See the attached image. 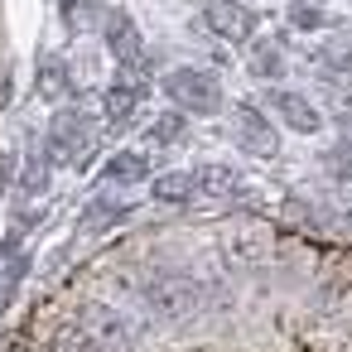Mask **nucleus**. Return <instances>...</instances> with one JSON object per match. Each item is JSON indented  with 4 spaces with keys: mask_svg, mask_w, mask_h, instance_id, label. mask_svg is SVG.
<instances>
[{
    "mask_svg": "<svg viewBox=\"0 0 352 352\" xmlns=\"http://www.w3.org/2000/svg\"><path fill=\"white\" fill-rule=\"evenodd\" d=\"M63 20H68L73 34H82L87 20H92V0H63Z\"/></svg>",
    "mask_w": 352,
    "mask_h": 352,
    "instance_id": "obj_18",
    "label": "nucleus"
},
{
    "mask_svg": "<svg viewBox=\"0 0 352 352\" xmlns=\"http://www.w3.org/2000/svg\"><path fill=\"white\" fill-rule=\"evenodd\" d=\"M184 131H188V116H184V111H164V116L150 121L145 135H150L155 145H174V140H184Z\"/></svg>",
    "mask_w": 352,
    "mask_h": 352,
    "instance_id": "obj_16",
    "label": "nucleus"
},
{
    "mask_svg": "<svg viewBox=\"0 0 352 352\" xmlns=\"http://www.w3.org/2000/svg\"><path fill=\"white\" fill-rule=\"evenodd\" d=\"M299 30H323V15L314 10V6H294V15H289Z\"/></svg>",
    "mask_w": 352,
    "mask_h": 352,
    "instance_id": "obj_19",
    "label": "nucleus"
},
{
    "mask_svg": "<svg viewBox=\"0 0 352 352\" xmlns=\"http://www.w3.org/2000/svg\"><path fill=\"white\" fill-rule=\"evenodd\" d=\"M150 193H155V203H188V198H198V179H193V169H169L150 184Z\"/></svg>",
    "mask_w": 352,
    "mask_h": 352,
    "instance_id": "obj_11",
    "label": "nucleus"
},
{
    "mask_svg": "<svg viewBox=\"0 0 352 352\" xmlns=\"http://www.w3.org/2000/svg\"><path fill=\"white\" fill-rule=\"evenodd\" d=\"M318 63L333 68V73H352V44H328V49L318 54Z\"/></svg>",
    "mask_w": 352,
    "mask_h": 352,
    "instance_id": "obj_17",
    "label": "nucleus"
},
{
    "mask_svg": "<svg viewBox=\"0 0 352 352\" xmlns=\"http://www.w3.org/2000/svg\"><path fill=\"white\" fill-rule=\"evenodd\" d=\"M246 68H251V78H261V82H275V78H285V54H280V44H256Z\"/></svg>",
    "mask_w": 352,
    "mask_h": 352,
    "instance_id": "obj_13",
    "label": "nucleus"
},
{
    "mask_svg": "<svg viewBox=\"0 0 352 352\" xmlns=\"http://www.w3.org/2000/svg\"><path fill=\"white\" fill-rule=\"evenodd\" d=\"M126 217H131L126 203H116V198H92L87 212H82V232H111V227L126 222Z\"/></svg>",
    "mask_w": 352,
    "mask_h": 352,
    "instance_id": "obj_12",
    "label": "nucleus"
},
{
    "mask_svg": "<svg viewBox=\"0 0 352 352\" xmlns=\"http://www.w3.org/2000/svg\"><path fill=\"white\" fill-rule=\"evenodd\" d=\"M10 174H15V160H10V155H0V193L10 188Z\"/></svg>",
    "mask_w": 352,
    "mask_h": 352,
    "instance_id": "obj_20",
    "label": "nucleus"
},
{
    "mask_svg": "<svg viewBox=\"0 0 352 352\" xmlns=\"http://www.w3.org/2000/svg\"><path fill=\"white\" fill-rule=\"evenodd\" d=\"M34 92L44 97V102H68L73 97V73H68V63L63 58H44L39 63V73H34Z\"/></svg>",
    "mask_w": 352,
    "mask_h": 352,
    "instance_id": "obj_10",
    "label": "nucleus"
},
{
    "mask_svg": "<svg viewBox=\"0 0 352 352\" xmlns=\"http://www.w3.org/2000/svg\"><path fill=\"white\" fill-rule=\"evenodd\" d=\"M140 102H145V78H135V68H121V78L102 92V116L111 126H126L140 111Z\"/></svg>",
    "mask_w": 352,
    "mask_h": 352,
    "instance_id": "obj_6",
    "label": "nucleus"
},
{
    "mask_svg": "<svg viewBox=\"0 0 352 352\" xmlns=\"http://www.w3.org/2000/svg\"><path fill=\"white\" fill-rule=\"evenodd\" d=\"M49 169H54L49 155H30L25 169H20V193H25V198H39V193L49 188Z\"/></svg>",
    "mask_w": 352,
    "mask_h": 352,
    "instance_id": "obj_15",
    "label": "nucleus"
},
{
    "mask_svg": "<svg viewBox=\"0 0 352 352\" xmlns=\"http://www.w3.org/2000/svg\"><path fill=\"white\" fill-rule=\"evenodd\" d=\"M193 179H198V193H212V198H227L236 188V169H227V164H203V169H193Z\"/></svg>",
    "mask_w": 352,
    "mask_h": 352,
    "instance_id": "obj_14",
    "label": "nucleus"
},
{
    "mask_svg": "<svg viewBox=\"0 0 352 352\" xmlns=\"http://www.w3.org/2000/svg\"><path fill=\"white\" fill-rule=\"evenodd\" d=\"M164 97L184 116H217L222 111V82L203 68H174L164 78Z\"/></svg>",
    "mask_w": 352,
    "mask_h": 352,
    "instance_id": "obj_1",
    "label": "nucleus"
},
{
    "mask_svg": "<svg viewBox=\"0 0 352 352\" xmlns=\"http://www.w3.org/2000/svg\"><path fill=\"white\" fill-rule=\"evenodd\" d=\"M140 294L160 318H188L198 309V285L188 275H150L140 285Z\"/></svg>",
    "mask_w": 352,
    "mask_h": 352,
    "instance_id": "obj_3",
    "label": "nucleus"
},
{
    "mask_svg": "<svg viewBox=\"0 0 352 352\" xmlns=\"http://www.w3.org/2000/svg\"><path fill=\"white\" fill-rule=\"evenodd\" d=\"M203 25L217 39H227V44H246L256 34V15L246 6H236V0H212V6L203 10Z\"/></svg>",
    "mask_w": 352,
    "mask_h": 352,
    "instance_id": "obj_7",
    "label": "nucleus"
},
{
    "mask_svg": "<svg viewBox=\"0 0 352 352\" xmlns=\"http://www.w3.org/2000/svg\"><path fill=\"white\" fill-rule=\"evenodd\" d=\"M265 102H270V111H275L289 131H299V135H314V131L323 126V116L314 111V102H309V97H299V92H289V87H275Z\"/></svg>",
    "mask_w": 352,
    "mask_h": 352,
    "instance_id": "obj_8",
    "label": "nucleus"
},
{
    "mask_svg": "<svg viewBox=\"0 0 352 352\" xmlns=\"http://www.w3.org/2000/svg\"><path fill=\"white\" fill-rule=\"evenodd\" d=\"M102 39H107V54L121 63V68H135L145 58V39H140V25L126 15V10H111L107 25H102Z\"/></svg>",
    "mask_w": 352,
    "mask_h": 352,
    "instance_id": "obj_5",
    "label": "nucleus"
},
{
    "mask_svg": "<svg viewBox=\"0 0 352 352\" xmlns=\"http://www.w3.org/2000/svg\"><path fill=\"white\" fill-rule=\"evenodd\" d=\"M232 131H236V145H241L246 155L270 160V155L280 150V135H275V126L265 121V111H261L256 102H236V111H232Z\"/></svg>",
    "mask_w": 352,
    "mask_h": 352,
    "instance_id": "obj_4",
    "label": "nucleus"
},
{
    "mask_svg": "<svg viewBox=\"0 0 352 352\" xmlns=\"http://www.w3.org/2000/svg\"><path fill=\"white\" fill-rule=\"evenodd\" d=\"M102 179H107L111 188H131V184L150 179V160H145L140 150H116V155L102 164Z\"/></svg>",
    "mask_w": 352,
    "mask_h": 352,
    "instance_id": "obj_9",
    "label": "nucleus"
},
{
    "mask_svg": "<svg viewBox=\"0 0 352 352\" xmlns=\"http://www.w3.org/2000/svg\"><path fill=\"white\" fill-rule=\"evenodd\" d=\"M87 150H92V121H87L78 107H63V111L54 116V126H49L44 155H49L54 164H78Z\"/></svg>",
    "mask_w": 352,
    "mask_h": 352,
    "instance_id": "obj_2",
    "label": "nucleus"
}]
</instances>
